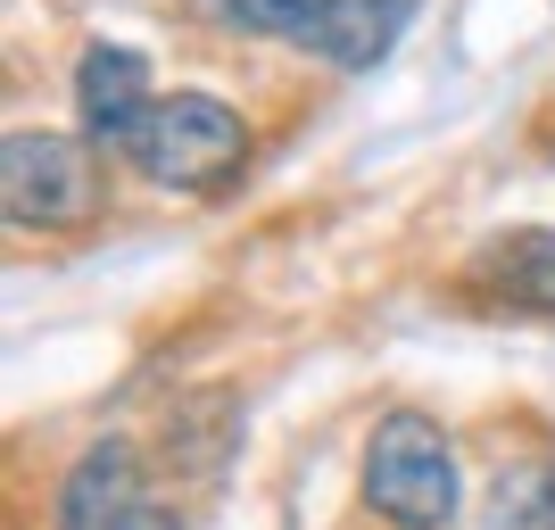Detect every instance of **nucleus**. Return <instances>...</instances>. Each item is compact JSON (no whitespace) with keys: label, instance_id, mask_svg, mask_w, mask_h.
<instances>
[{"label":"nucleus","instance_id":"obj_5","mask_svg":"<svg viewBox=\"0 0 555 530\" xmlns=\"http://www.w3.org/2000/svg\"><path fill=\"white\" fill-rule=\"evenodd\" d=\"M75 108H83V125H92L100 141H133V125L158 108V100H150V67L116 42H92L83 50V75H75Z\"/></svg>","mask_w":555,"mask_h":530},{"label":"nucleus","instance_id":"obj_1","mask_svg":"<svg viewBox=\"0 0 555 530\" xmlns=\"http://www.w3.org/2000/svg\"><path fill=\"white\" fill-rule=\"evenodd\" d=\"M365 506L398 530H440L456 514V448L431 415L398 406L365 439Z\"/></svg>","mask_w":555,"mask_h":530},{"label":"nucleus","instance_id":"obj_2","mask_svg":"<svg viewBox=\"0 0 555 530\" xmlns=\"http://www.w3.org/2000/svg\"><path fill=\"white\" fill-rule=\"evenodd\" d=\"M125 158L166 191H216V183H232V166L249 158V125L208 92H175L133 125Z\"/></svg>","mask_w":555,"mask_h":530},{"label":"nucleus","instance_id":"obj_9","mask_svg":"<svg viewBox=\"0 0 555 530\" xmlns=\"http://www.w3.org/2000/svg\"><path fill=\"white\" fill-rule=\"evenodd\" d=\"M216 17H232V25H249V34H315V25L332 17V0H208Z\"/></svg>","mask_w":555,"mask_h":530},{"label":"nucleus","instance_id":"obj_10","mask_svg":"<svg viewBox=\"0 0 555 530\" xmlns=\"http://www.w3.org/2000/svg\"><path fill=\"white\" fill-rule=\"evenodd\" d=\"M125 530H183V522H175V514H158V506H141V514H133Z\"/></svg>","mask_w":555,"mask_h":530},{"label":"nucleus","instance_id":"obj_4","mask_svg":"<svg viewBox=\"0 0 555 530\" xmlns=\"http://www.w3.org/2000/svg\"><path fill=\"white\" fill-rule=\"evenodd\" d=\"M141 514V464L125 439H108V448H92V456L67 473V489H59V530H125Z\"/></svg>","mask_w":555,"mask_h":530},{"label":"nucleus","instance_id":"obj_8","mask_svg":"<svg viewBox=\"0 0 555 530\" xmlns=\"http://www.w3.org/2000/svg\"><path fill=\"white\" fill-rule=\"evenodd\" d=\"M489 530H555V464H506L489 489Z\"/></svg>","mask_w":555,"mask_h":530},{"label":"nucleus","instance_id":"obj_6","mask_svg":"<svg viewBox=\"0 0 555 530\" xmlns=\"http://www.w3.org/2000/svg\"><path fill=\"white\" fill-rule=\"evenodd\" d=\"M481 290L522 315H555V232H506L481 249Z\"/></svg>","mask_w":555,"mask_h":530},{"label":"nucleus","instance_id":"obj_3","mask_svg":"<svg viewBox=\"0 0 555 530\" xmlns=\"http://www.w3.org/2000/svg\"><path fill=\"white\" fill-rule=\"evenodd\" d=\"M0 199H9V224L59 232L75 216H92V158L75 133H42V125H17L0 141Z\"/></svg>","mask_w":555,"mask_h":530},{"label":"nucleus","instance_id":"obj_7","mask_svg":"<svg viewBox=\"0 0 555 530\" xmlns=\"http://www.w3.org/2000/svg\"><path fill=\"white\" fill-rule=\"evenodd\" d=\"M406 17H415V0H332V17L307 42L324 50L332 67H382L390 42L406 34Z\"/></svg>","mask_w":555,"mask_h":530}]
</instances>
